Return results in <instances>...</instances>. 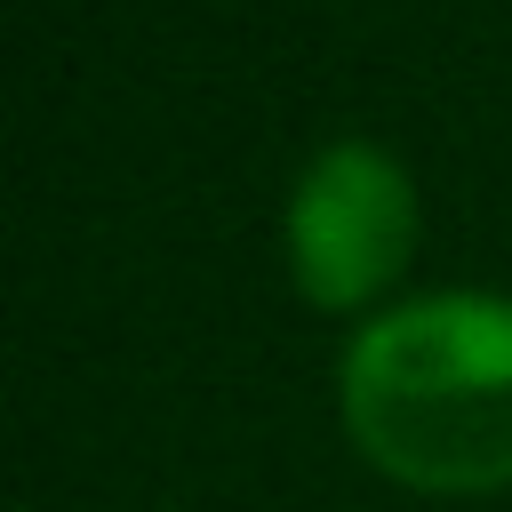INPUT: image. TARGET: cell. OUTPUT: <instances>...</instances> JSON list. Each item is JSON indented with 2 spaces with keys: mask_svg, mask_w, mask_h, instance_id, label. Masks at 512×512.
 Masks as SVG:
<instances>
[{
  "mask_svg": "<svg viewBox=\"0 0 512 512\" xmlns=\"http://www.w3.org/2000/svg\"><path fill=\"white\" fill-rule=\"evenodd\" d=\"M336 384L376 472L432 496L512 488V296L448 288L392 304L344 344Z\"/></svg>",
  "mask_w": 512,
  "mask_h": 512,
  "instance_id": "1",
  "label": "cell"
},
{
  "mask_svg": "<svg viewBox=\"0 0 512 512\" xmlns=\"http://www.w3.org/2000/svg\"><path fill=\"white\" fill-rule=\"evenodd\" d=\"M408 248H416L408 168L368 136L320 144L288 192V264H296L304 304L360 312L368 296H384V280L408 264Z\"/></svg>",
  "mask_w": 512,
  "mask_h": 512,
  "instance_id": "2",
  "label": "cell"
}]
</instances>
